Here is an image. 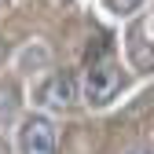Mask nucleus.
<instances>
[{
    "label": "nucleus",
    "mask_w": 154,
    "mask_h": 154,
    "mask_svg": "<svg viewBox=\"0 0 154 154\" xmlns=\"http://www.w3.org/2000/svg\"><path fill=\"white\" fill-rule=\"evenodd\" d=\"M118 88H121V66H118V59H114L110 51L95 55V59L88 63V70H85V81H81L85 103L103 106V103H110L114 95H118Z\"/></svg>",
    "instance_id": "1"
},
{
    "label": "nucleus",
    "mask_w": 154,
    "mask_h": 154,
    "mask_svg": "<svg viewBox=\"0 0 154 154\" xmlns=\"http://www.w3.org/2000/svg\"><path fill=\"white\" fill-rule=\"evenodd\" d=\"M15 147H18V154H59L55 121L48 114H29V118H22L18 121V132H15Z\"/></svg>",
    "instance_id": "2"
},
{
    "label": "nucleus",
    "mask_w": 154,
    "mask_h": 154,
    "mask_svg": "<svg viewBox=\"0 0 154 154\" xmlns=\"http://www.w3.org/2000/svg\"><path fill=\"white\" fill-rule=\"evenodd\" d=\"M77 81H73V73L66 70H55L48 73L41 85H33V103L37 106H44V110H70L77 103Z\"/></svg>",
    "instance_id": "3"
},
{
    "label": "nucleus",
    "mask_w": 154,
    "mask_h": 154,
    "mask_svg": "<svg viewBox=\"0 0 154 154\" xmlns=\"http://www.w3.org/2000/svg\"><path fill=\"white\" fill-rule=\"evenodd\" d=\"M143 0H114V11H136Z\"/></svg>",
    "instance_id": "4"
},
{
    "label": "nucleus",
    "mask_w": 154,
    "mask_h": 154,
    "mask_svg": "<svg viewBox=\"0 0 154 154\" xmlns=\"http://www.w3.org/2000/svg\"><path fill=\"white\" fill-rule=\"evenodd\" d=\"M125 154H154V150H147V147H132V150H125Z\"/></svg>",
    "instance_id": "5"
}]
</instances>
